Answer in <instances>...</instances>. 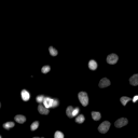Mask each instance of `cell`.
<instances>
[{
    "label": "cell",
    "instance_id": "1",
    "mask_svg": "<svg viewBox=\"0 0 138 138\" xmlns=\"http://www.w3.org/2000/svg\"><path fill=\"white\" fill-rule=\"evenodd\" d=\"M79 100L83 106L88 105V97H87V94L85 93V92H80L79 93Z\"/></svg>",
    "mask_w": 138,
    "mask_h": 138
},
{
    "label": "cell",
    "instance_id": "2",
    "mask_svg": "<svg viewBox=\"0 0 138 138\" xmlns=\"http://www.w3.org/2000/svg\"><path fill=\"white\" fill-rule=\"evenodd\" d=\"M109 127H110V122L105 121V122H102V123L99 125L98 131H99L101 134H105V133H107V132H108Z\"/></svg>",
    "mask_w": 138,
    "mask_h": 138
},
{
    "label": "cell",
    "instance_id": "3",
    "mask_svg": "<svg viewBox=\"0 0 138 138\" xmlns=\"http://www.w3.org/2000/svg\"><path fill=\"white\" fill-rule=\"evenodd\" d=\"M118 62V55L117 54H110L108 55L107 57V63L110 64V65H113V64H116Z\"/></svg>",
    "mask_w": 138,
    "mask_h": 138
},
{
    "label": "cell",
    "instance_id": "4",
    "mask_svg": "<svg viewBox=\"0 0 138 138\" xmlns=\"http://www.w3.org/2000/svg\"><path fill=\"white\" fill-rule=\"evenodd\" d=\"M126 124H127V119H125V118H121V119L117 120L116 123H114L116 127H123V126H125Z\"/></svg>",
    "mask_w": 138,
    "mask_h": 138
},
{
    "label": "cell",
    "instance_id": "5",
    "mask_svg": "<svg viewBox=\"0 0 138 138\" xmlns=\"http://www.w3.org/2000/svg\"><path fill=\"white\" fill-rule=\"evenodd\" d=\"M110 85V81L107 79V78H102L100 81H99V87L104 88V87H107Z\"/></svg>",
    "mask_w": 138,
    "mask_h": 138
},
{
    "label": "cell",
    "instance_id": "6",
    "mask_svg": "<svg viewBox=\"0 0 138 138\" xmlns=\"http://www.w3.org/2000/svg\"><path fill=\"white\" fill-rule=\"evenodd\" d=\"M52 98H50V97H45L44 98V100H43V102H42V105L45 107V108H51V105H52Z\"/></svg>",
    "mask_w": 138,
    "mask_h": 138
},
{
    "label": "cell",
    "instance_id": "7",
    "mask_svg": "<svg viewBox=\"0 0 138 138\" xmlns=\"http://www.w3.org/2000/svg\"><path fill=\"white\" fill-rule=\"evenodd\" d=\"M38 110H39V112H40L41 114H45V116H47V114L49 113V109H48V108H45V107L42 105V104H39Z\"/></svg>",
    "mask_w": 138,
    "mask_h": 138
},
{
    "label": "cell",
    "instance_id": "8",
    "mask_svg": "<svg viewBox=\"0 0 138 138\" xmlns=\"http://www.w3.org/2000/svg\"><path fill=\"white\" fill-rule=\"evenodd\" d=\"M88 68L91 69V70H96L97 69V63L94 60H91L88 62Z\"/></svg>",
    "mask_w": 138,
    "mask_h": 138
},
{
    "label": "cell",
    "instance_id": "9",
    "mask_svg": "<svg viewBox=\"0 0 138 138\" xmlns=\"http://www.w3.org/2000/svg\"><path fill=\"white\" fill-rule=\"evenodd\" d=\"M130 83L132 85H137L138 84V75H134L132 78H130Z\"/></svg>",
    "mask_w": 138,
    "mask_h": 138
},
{
    "label": "cell",
    "instance_id": "10",
    "mask_svg": "<svg viewBox=\"0 0 138 138\" xmlns=\"http://www.w3.org/2000/svg\"><path fill=\"white\" fill-rule=\"evenodd\" d=\"M22 98H23V100H25V101L30 98V95H29V93L26 90H23L22 91Z\"/></svg>",
    "mask_w": 138,
    "mask_h": 138
},
{
    "label": "cell",
    "instance_id": "11",
    "mask_svg": "<svg viewBox=\"0 0 138 138\" xmlns=\"http://www.w3.org/2000/svg\"><path fill=\"white\" fill-rule=\"evenodd\" d=\"M14 119H15V121H17V122L21 123V124H22V123H24V122L26 121V118H25L24 116H21V114H17V116H15Z\"/></svg>",
    "mask_w": 138,
    "mask_h": 138
},
{
    "label": "cell",
    "instance_id": "12",
    "mask_svg": "<svg viewBox=\"0 0 138 138\" xmlns=\"http://www.w3.org/2000/svg\"><path fill=\"white\" fill-rule=\"evenodd\" d=\"M100 113L98 112V111H93V112H92V118H93L95 121H98L99 119H100Z\"/></svg>",
    "mask_w": 138,
    "mask_h": 138
},
{
    "label": "cell",
    "instance_id": "13",
    "mask_svg": "<svg viewBox=\"0 0 138 138\" xmlns=\"http://www.w3.org/2000/svg\"><path fill=\"white\" fill-rule=\"evenodd\" d=\"M72 111H73V108L71 106H69L67 109H66V114L69 117V118H73L72 117Z\"/></svg>",
    "mask_w": 138,
    "mask_h": 138
},
{
    "label": "cell",
    "instance_id": "14",
    "mask_svg": "<svg viewBox=\"0 0 138 138\" xmlns=\"http://www.w3.org/2000/svg\"><path fill=\"white\" fill-rule=\"evenodd\" d=\"M120 100H121V104H122V105L125 106L126 104H127V102L131 100V98H130V97H126V96H123V97H121Z\"/></svg>",
    "mask_w": 138,
    "mask_h": 138
},
{
    "label": "cell",
    "instance_id": "15",
    "mask_svg": "<svg viewBox=\"0 0 138 138\" xmlns=\"http://www.w3.org/2000/svg\"><path fill=\"white\" fill-rule=\"evenodd\" d=\"M14 126V122H7V123H4L3 124V127L4 129H7V130H9V129H12Z\"/></svg>",
    "mask_w": 138,
    "mask_h": 138
},
{
    "label": "cell",
    "instance_id": "16",
    "mask_svg": "<svg viewBox=\"0 0 138 138\" xmlns=\"http://www.w3.org/2000/svg\"><path fill=\"white\" fill-rule=\"evenodd\" d=\"M76 121H77V123H83L84 122V116L83 114H79V116L76 118Z\"/></svg>",
    "mask_w": 138,
    "mask_h": 138
},
{
    "label": "cell",
    "instance_id": "17",
    "mask_svg": "<svg viewBox=\"0 0 138 138\" xmlns=\"http://www.w3.org/2000/svg\"><path fill=\"white\" fill-rule=\"evenodd\" d=\"M38 126H39V122H38V121H34V122L31 124V126H30V130H31V131H36V130L38 129Z\"/></svg>",
    "mask_w": 138,
    "mask_h": 138
},
{
    "label": "cell",
    "instance_id": "18",
    "mask_svg": "<svg viewBox=\"0 0 138 138\" xmlns=\"http://www.w3.org/2000/svg\"><path fill=\"white\" fill-rule=\"evenodd\" d=\"M50 69H51V68H50V66H48V65H47V66H43V67H42L41 71H42V73H48V72L50 71Z\"/></svg>",
    "mask_w": 138,
    "mask_h": 138
},
{
    "label": "cell",
    "instance_id": "19",
    "mask_svg": "<svg viewBox=\"0 0 138 138\" xmlns=\"http://www.w3.org/2000/svg\"><path fill=\"white\" fill-rule=\"evenodd\" d=\"M49 51H50V54H51L52 56H56V55H57V51H56L53 47H50V48H49Z\"/></svg>",
    "mask_w": 138,
    "mask_h": 138
},
{
    "label": "cell",
    "instance_id": "20",
    "mask_svg": "<svg viewBox=\"0 0 138 138\" xmlns=\"http://www.w3.org/2000/svg\"><path fill=\"white\" fill-rule=\"evenodd\" d=\"M58 106V99H53L52 100V105H51V108H55V107H57Z\"/></svg>",
    "mask_w": 138,
    "mask_h": 138
},
{
    "label": "cell",
    "instance_id": "21",
    "mask_svg": "<svg viewBox=\"0 0 138 138\" xmlns=\"http://www.w3.org/2000/svg\"><path fill=\"white\" fill-rule=\"evenodd\" d=\"M44 98H45V96H43V95H39V96L36 98V100H37L39 104H42L43 100H44Z\"/></svg>",
    "mask_w": 138,
    "mask_h": 138
},
{
    "label": "cell",
    "instance_id": "22",
    "mask_svg": "<svg viewBox=\"0 0 138 138\" xmlns=\"http://www.w3.org/2000/svg\"><path fill=\"white\" fill-rule=\"evenodd\" d=\"M54 138H64V134L61 132H56L54 135Z\"/></svg>",
    "mask_w": 138,
    "mask_h": 138
},
{
    "label": "cell",
    "instance_id": "23",
    "mask_svg": "<svg viewBox=\"0 0 138 138\" xmlns=\"http://www.w3.org/2000/svg\"><path fill=\"white\" fill-rule=\"evenodd\" d=\"M80 110H79V108H73V111H72V117H76L77 114H78V112H79Z\"/></svg>",
    "mask_w": 138,
    "mask_h": 138
},
{
    "label": "cell",
    "instance_id": "24",
    "mask_svg": "<svg viewBox=\"0 0 138 138\" xmlns=\"http://www.w3.org/2000/svg\"><path fill=\"white\" fill-rule=\"evenodd\" d=\"M137 99H138V96L136 95V96H134V98H133V101H136Z\"/></svg>",
    "mask_w": 138,
    "mask_h": 138
},
{
    "label": "cell",
    "instance_id": "25",
    "mask_svg": "<svg viewBox=\"0 0 138 138\" xmlns=\"http://www.w3.org/2000/svg\"><path fill=\"white\" fill-rule=\"evenodd\" d=\"M33 138H42V137H33Z\"/></svg>",
    "mask_w": 138,
    "mask_h": 138
},
{
    "label": "cell",
    "instance_id": "26",
    "mask_svg": "<svg viewBox=\"0 0 138 138\" xmlns=\"http://www.w3.org/2000/svg\"><path fill=\"white\" fill-rule=\"evenodd\" d=\"M0 138H1V136H0Z\"/></svg>",
    "mask_w": 138,
    "mask_h": 138
}]
</instances>
